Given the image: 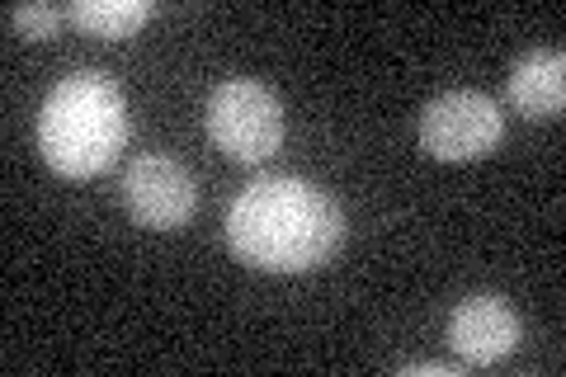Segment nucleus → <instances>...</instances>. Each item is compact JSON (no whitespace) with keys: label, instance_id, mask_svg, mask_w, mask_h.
<instances>
[{"label":"nucleus","instance_id":"obj_5","mask_svg":"<svg viewBox=\"0 0 566 377\" xmlns=\"http://www.w3.org/2000/svg\"><path fill=\"white\" fill-rule=\"evenodd\" d=\"M123 208L147 231H180L199 208V189L175 156H137L123 175Z\"/></svg>","mask_w":566,"mask_h":377},{"label":"nucleus","instance_id":"obj_2","mask_svg":"<svg viewBox=\"0 0 566 377\" xmlns=\"http://www.w3.org/2000/svg\"><path fill=\"white\" fill-rule=\"evenodd\" d=\"M128 142V100L99 71H76L48 90L39 114V151L57 175L91 179L109 170Z\"/></svg>","mask_w":566,"mask_h":377},{"label":"nucleus","instance_id":"obj_7","mask_svg":"<svg viewBox=\"0 0 566 377\" xmlns=\"http://www.w3.org/2000/svg\"><path fill=\"white\" fill-rule=\"evenodd\" d=\"M505 85H510L515 114H524L528 123H553L562 118V104H566V57L557 48L524 52L515 71L505 76Z\"/></svg>","mask_w":566,"mask_h":377},{"label":"nucleus","instance_id":"obj_4","mask_svg":"<svg viewBox=\"0 0 566 377\" xmlns=\"http://www.w3.org/2000/svg\"><path fill=\"white\" fill-rule=\"evenodd\" d=\"M501 133H505V114L482 90H449V95L424 104L420 114V147L434 160H449V166L491 156Z\"/></svg>","mask_w":566,"mask_h":377},{"label":"nucleus","instance_id":"obj_6","mask_svg":"<svg viewBox=\"0 0 566 377\" xmlns=\"http://www.w3.org/2000/svg\"><path fill=\"white\" fill-rule=\"evenodd\" d=\"M520 316L505 297H463L449 316V349L458 354L463 368H491L520 349Z\"/></svg>","mask_w":566,"mask_h":377},{"label":"nucleus","instance_id":"obj_8","mask_svg":"<svg viewBox=\"0 0 566 377\" xmlns=\"http://www.w3.org/2000/svg\"><path fill=\"white\" fill-rule=\"evenodd\" d=\"M71 24H81L85 33H95V39H133V33L151 20V0H76V6L66 10Z\"/></svg>","mask_w":566,"mask_h":377},{"label":"nucleus","instance_id":"obj_1","mask_svg":"<svg viewBox=\"0 0 566 377\" xmlns=\"http://www.w3.org/2000/svg\"><path fill=\"white\" fill-rule=\"evenodd\" d=\"M345 237V218L326 189L293 175L245 185L227 208V245L260 274H307L326 264Z\"/></svg>","mask_w":566,"mask_h":377},{"label":"nucleus","instance_id":"obj_3","mask_svg":"<svg viewBox=\"0 0 566 377\" xmlns=\"http://www.w3.org/2000/svg\"><path fill=\"white\" fill-rule=\"evenodd\" d=\"M208 137L222 156L260 166L283 147V104L255 81H222L208 100Z\"/></svg>","mask_w":566,"mask_h":377},{"label":"nucleus","instance_id":"obj_10","mask_svg":"<svg viewBox=\"0 0 566 377\" xmlns=\"http://www.w3.org/2000/svg\"><path fill=\"white\" fill-rule=\"evenodd\" d=\"M401 377H458L463 364H401Z\"/></svg>","mask_w":566,"mask_h":377},{"label":"nucleus","instance_id":"obj_9","mask_svg":"<svg viewBox=\"0 0 566 377\" xmlns=\"http://www.w3.org/2000/svg\"><path fill=\"white\" fill-rule=\"evenodd\" d=\"M66 14L62 10H52V6H20V10H10V24L24 33V39H52V33L62 29Z\"/></svg>","mask_w":566,"mask_h":377}]
</instances>
